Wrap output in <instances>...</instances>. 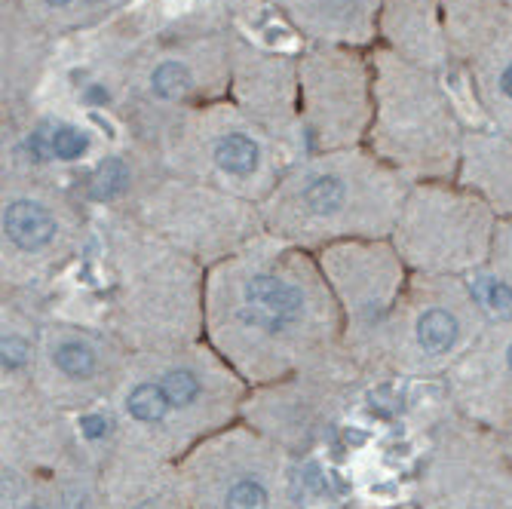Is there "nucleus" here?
<instances>
[{
	"label": "nucleus",
	"instance_id": "1",
	"mask_svg": "<svg viewBox=\"0 0 512 509\" xmlns=\"http://www.w3.org/2000/svg\"><path fill=\"white\" fill-rule=\"evenodd\" d=\"M203 341L249 390L298 372L359 368L316 255L267 230L206 270Z\"/></svg>",
	"mask_w": 512,
	"mask_h": 509
},
{
	"label": "nucleus",
	"instance_id": "2",
	"mask_svg": "<svg viewBox=\"0 0 512 509\" xmlns=\"http://www.w3.org/2000/svg\"><path fill=\"white\" fill-rule=\"evenodd\" d=\"M92 240L105 286L99 319L132 353L203 341L206 267L126 212H96Z\"/></svg>",
	"mask_w": 512,
	"mask_h": 509
},
{
	"label": "nucleus",
	"instance_id": "3",
	"mask_svg": "<svg viewBox=\"0 0 512 509\" xmlns=\"http://www.w3.org/2000/svg\"><path fill=\"white\" fill-rule=\"evenodd\" d=\"M249 384L206 341L132 353L105 405L114 430L166 460L188 457L215 433L234 427Z\"/></svg>",
	"mask_w": 512,
	"mask_h": 509
},
{
	"label": "nucleus",
	"instance_id": "4",
	"mask_svg": "<svg viewBox=\"0 0 512 509\" xmlns=\"http://www.w3.org/2000/svg\"><path fill=\"white\" fill-rule=\"evenodd\" d=\"M411 181L359 154H322L276 181L261 203L264 230L304 252L350 240H390Z\"/></svg>",
	"mask_w": 512,
	"mask_h": 509
},
{
	"label": "nucleus",
	"instance_id": "5",
	"mask_svg": "<svg viewBox=\"0 0 512 509\" xmlns=\"http://www.w3.org/2000/svg\"><path fill=\"white\" fill-rule=\"evenodd\" d=\"M0 509H99V451L31 381L0 384Z\"/></svg>",
	"mask_w": 512,
	"mask_h": 509
},
{
	"label": "nucleus",
	"instance_id": "6",
	"mask_svg": "<svg viewBox=\"0 0 512 509\" xmlns=\"http://www.w3.org/2000/svg\"><path fill=\"white\" fill-rule=\"evenodd\" d=\"M488 326L463 276L411 273L381 341V381H445Z\"/></svg>",
	"mask_w": 512,
	"mask_h": 509
},
{
	"label": "nucleus",
	"instance_id": "7",
	"mask_svg": "<svg viewBox=\"0 0 512 509\" xmlns=\"http://www.w3.org/2000/svg\"><path fill=\"white\" fill-rule=\"evenodd\" d=\"M89 209L74 191L37 178L4 175L0 194V289L50 286L92 240Z\"/></svg>",
	"mask_w": 512,
	"mask_h": 509
},
{
	"label": "nucleus",
	"instance_id": "8",
	"mask_svg": "<svg viewBox=\"0 0 512 509\" xmlns=\"http://www.w3.org/2000/svg\"><path fill=\"white\" fill-rule=\"evenodd\" d=\"M188 509H307L301 460L237 421L178 460Z\"/></svg>",
	"mask_w": 512,
	"mask_h": 509
},
{
	"label": "nucleus",
	"instance_id": "9",
	"mask_svg": "<svg viewBox=\"0 0 512 509\" xmlns=\"http://www.w3.org/2000/svg\"><path fill=\"white\" fill-rule=\"evenodd\" d=\"M408 503L417 509H512V464L494 430L445 405L427 430Z\"/></svg>",
	"mask_w": 512,
	"mask_h": 509
},
{
	"label": "nucleus",
	"instance_id": "10",
	"mask_svg": "<svg viewBox=\"0 0 512 509\" xmlns=\"http://www.w3.org/2000/svg\"><path fill=\"white\" fill-rule=\"evenodd\" d=\"M497 215L467 188L417 181L408 188L390 234L393 249L411 273L470 276L491 252Z\"/></svg>",
	"mask_w": 512,
	"mask_h": 509
},
{
	"label": "nucleus",
	"instance_id": "11",
	"mask_svg": "<svg viewBox=\"0 0 512 509\" xmlns=\"http://www.w3.org/2000/svg\"><path fill=\"white\" fill-rule=\"evenodd\" d=\"M129 215L206 270L264 234L258 203L178 175L160 178Z\"/></svg>",
	"mask_w": 512,
	"mask_h": 509
},
{
	"label": "nucleus",
	"instance_id": "12",
	"mask_svg": "<svg viewBox=\"0 0 512 509\" xmlns=\"http://www.w3.org/2000/svg\"><path fill=\"white\" fill-rule=\"evenodd\" d=\"M344 322V347L368 381H381V341L411 270L390 240H350L316 252Z\"/></svg>",
	"mask_w": 512,
	"mask_h": 509
},
{
	"label": "nucleus",
	"instance_id": "13",
	"mask_svg": "<svg viewBox=\"0 0 512 509\" xmlns=\"http://www.w3.org/2000/svg\"><path fill=\"white\" fill-rule=\"evenodd\" d=\"M132 350L102 319L53 313L31 365L34 390L68 414L102 411L120 387Z\"/></svg>",
	"mask_w": 512,
	"mask_h": 509
},
{
	"label": "nucleus",
	"instance_id": "14",
	"mask_svg": "<svg viewBox=\"0 0 512 509\" xmlns=\"http://www.w3.org/2000/svg\"><path fill=\"white\" fill-rule=\"evenodd\" d=\"M365 381L368 378L359 368L298 372L283 381L252 387L240 421L286 448L292 457L307 460L332 442Z\"/></svg>",
	"mask_w": 512,
	"mask_h": 509
},
{
	"label": "nucleus",
	"instance_id": "15",
	"mask_svg": "<svg viewBox=\"0 0 512 509\" xmlns=\"http://www.w3.org/2000/svg\"><path fill=\"white\" fill-rule=\"evenodd\" d=\"M378 148L390 169L405 181H442L460 157L445 108L436 102L427 80L402 65L384 74Z\"/></svg>",
	"mask_w": 512,
	"mask_h": 509
},
{
	"label": "nucleus",
	"instance_id": "16",
	"mask_svg": "<svg viewBox=\"0 0 512 509\" xmlns=\"http://www.w3.org/2000/svg\"><path fill=\"white\" fill-rule=\"evenodd\" d=\"M172 166L178 178L212 184L218 191L264 203L276 188L279 163L264 138L230 117H209L175 142Z\"/></svg>",
	"mask_w": 512,
	"mask_h": 509
},
{
	"label": "nucleus",
	"instance_id": "17",
	"mask_svg": "<svg viewBox=\"0 0 512 509\" xmlns=\"http://www.w3.org/2000/svg\"><path fill=\"white\" fill-rule=\"evenodd\" d=\"M86 436L99 451V509H188L175 460L132 445L111 418L105 433L86 430Z\"/></svg>",
	"mask_w": 512,
	"mask_h": 509
},
{
	"label": "nucleus",
	"instance_id": "18",
	"mask_svg": "<svg viewBox=\"0 0 512 509\" xmlns=\"http://www.w3.org/2000/svg\"><path fill=\"white\" fill-rule=\"evenodd\" d=\"M448 405L488 430L512 414V316L494 319L442 381Z\"/></svg>",
	"mask_w": 512,
	"mask_h": 509
},
{
	"label": "nucleus",
	"instance_id": "19",
	"mask_svg": "<svg viewBox=\"0 0 512 509\" xmlns=\"http://www.w3.org/2000/svg\"><path fill=\"white\" fill-rule=\"evenodd\" d=\"M53 313L50 292L0 289V384L31 381L40 332Z\"/></svg>",
	"mask_w": 512,
	"mask_h": 509
},
{
	"label": "nucleus",
	"instance_id": "20",
	"mask_svg": "<svg viewBox=\"0 0 512 509\" xmlns=\"http://www.w3.org/2000/svg\"><path fill=\"white\" fill-rule=\"evenodd\" d=\"M310 83V123L307 132L316 145H332L338 138H347L359 129L362 108H359V80L347 62L319 59L307 71Z\"/></svg>",
	"mask_w": 512,
	"mask_h": 509
},
{
	"label": "nucleus",
	"instance_id": "21",
	"mask_svg": "<svg viewBox=\"0 0 512 509\" xmlns=\"http://www.w3.org/2000/svg\"><path fill=\"white\" fill-rule=\"evenodd\" d=\"M460 188L476 194L500 221L512 218V142L473 135L460 148Z\"/></svg>",
	"mask_w": 512,
	"mask_h": 509
},
{
	"label": "nucleus",
	"instance_id": "22",
	"mask_svg": "<svg viewBox=\"0 0 512 509\" xmlns=\"http://www.w3.org/2000/svg\"><path fill=\"white\" fill-rule=\"evenodd\" d=\"M463 280L473 289L488 322L512 316V218L497 221L488 261Z\"/></svg>",
	"mask_w": 512,
	"mask_h": 509
},
{
	"label": "nucleus",
	"instance_id": "23",
	"mask_svg": "<svg viewBox=\"0 0 512 509\" xmlns=\"http://www.w3.org/2000/svg\"><path fill=\"white\" fill-rule=\"evenodd\" d=\"M89 132L74 123L43 120L22 142V157L28 169H43L50 163H77L89 154Z\"/></svg>",
	"mask_w": 512,
	"mask_h": 509
},
{
	"label": "nucleus",
	"instance_id": "24",
	"mask_svg": "<svg viewBox=\"0 0 512 509\" xmlns=\"http://www.w3.org/2000/svg\"><path fill=\"white\" fill-rule=\"evenodd\" d=\"M200 83L197 65L181 56L157 59L145 74V92L157 105H184L200 89Z\"/></svg>",
	"mask_w": 512,
	"mask_h": 509
},
{
	"label": "nucleus",
	"instance_id": "25",
	"mask_svg": "<svg viewBox=\"0 0 512 509\" xmlns=\"http://www.w3.org/2000/svg\"><path fill=\"white\" fill-rule=\"evenodd\" d=\"M482 86L497 123L512 135V37L491 46L482 68Z\"/></svg>",
	"mask_w": 512,
	"mask_h": 509
},
{
	"label": "nucleus",
	"instance_id": "26",
	"mask_svg": "<svg viewBox=\"0 0 512 509\" xmlns=\"http://www.w3.org/2000/svg\"><path fill=\"white\" fill-rule=\"evenodd\" d=\"M34 7L50 16V19H62V16H86L83 0H34Z\"/></svg>",
	"mask_w": 512,
	"mask_h": 509
},
{
	"label": "nucleus",
	"instance_id": "27",
	"mask_svg": "<svg viewBox=\"0 0 512 509\" xmlns=\"http://www.w3.org/2000/svg\"><path fill=\"white\" fill-rule=\"evenodd\" d=\"M494 436H497V442H500V448H503L506 460L512 464V414H509V418H506L500 427H494Z\"/></svg>",
	"mask_w": 512,
	"mask_h": 509
},
{
	"label": "nucleus",
	"instance_id": "28",
	"mask_svg": "<svg viewBox=\"0 0 512 509\" xmlns=\"http://www.w3.org/2000/svg\"><path fill=\"white\" fill-rule=\"evenodd\" d=\"M396 509H417L414 503H402V506H396Z\"/></svg>",
	"mask_w": 512,
	"mask_h": 509
}]
</instances>
